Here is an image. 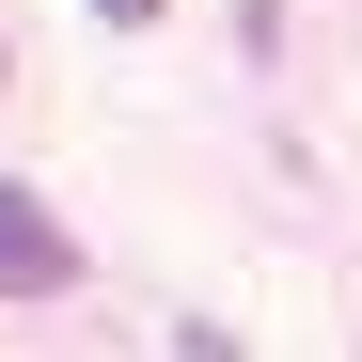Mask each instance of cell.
Listing matches in <instances>:
<instances>
[{
	"label": "cell",
	"mask_w": 362,
	"mask_h": 362,
	"mask_svg": "<svg viewBox=\"0 0 362 362\" xmlns=\"http://www.w3.org/2000/svg\"><path fill=\"white\" fill-rule=\"evenodd\" d=\"M64 284H79V236L47 221L16 173H0V299H64Z\"/></svg>",
	"instance_id": "cell-1"
},
{
	"label": "cell",
	"mask_w": 362,
	"mask_h": 362,
	"mask_svg": "<svg viewBox=\"0 0 362 362\" xmlns=\"http://www.w3.org/2000/svg\"><path fill=\"white\" fill-rule=\"evenodd\" d=\"M95 16H110V32H158V0H95Z\"/></svg>",
	"instance_id": "cell-2"
}]
</instances>
